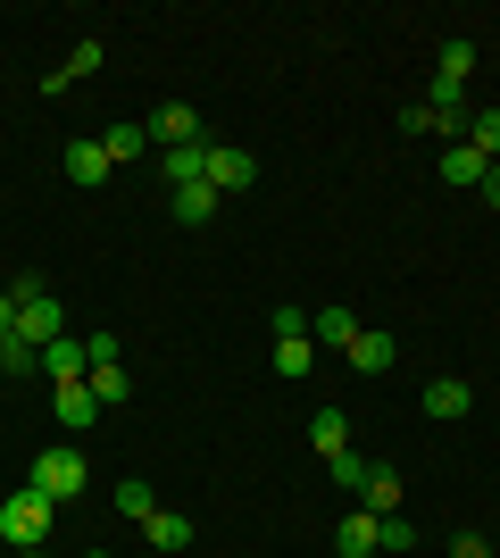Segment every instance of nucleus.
<instances>
[{"instance_id": "25", "label": "nucleus", "mask_w": 500, "mask_h": 558, "mask_svg": "<svg viewBox=\"0 0 500 558\" xmlns=\"http://www.w3.org/2000/svg\"><path fill=\"white\" fill-rule=\"evenodd\" d=\"M467 142H476L484 159L500 167V109H476V117H467Z\"/></svg>"}, {"instance_id": "16", "label": "nucleus", "mask_w": 500, "mask_h": 558, "mask_svg": "<svg viewBox=\"0 0 500 558\" xmlns=\"http://www.w3.org/2000/svg\"><path fill=\"white\" fill-rule=\"evenodd\" d=\"M309 442H317V459H342V450H351V417H342V409H317Z\"/></svg>"}, {"instance_id": "12", "label": "nucleus", "mask_w": 500, "mask_h": 558, "mask_svg": "<svg viewBox=\"0 0 500 558\" xmlns=\"http://www.w3.org/2000/svg\"><path fill=\"white\" fill-rule=\"evenodd\" d=\"M42 367H50V384H84V375H93V342H68V333H59V342L42 350Z\"/></svg>"}, {"instance_id": "6", "label": "nucleus", "mask_w": 500, "mask_h": 558, "mask_svg": "<svg viewBox=\"0 0 500 558\" xmlns=\"http://www.w3.org/2000/svg\"><path fill=\"white\" fill-rule=\"evenodd\" d=\"M467 117H476V100H467V93H459V84H434V93H426V125H434V134H467Z\"/></svg>"}, {"instance_id": "17", "label": "nucleus", "mask_w": 500, "mask_h": 558, "mask_svg": "<svg viewBox=\"0 0 500 558\" xmlns=\"http://www.w3.org/2000/svg\"><path fill=\"white\" fill-rule=\"evenodd\" d=\"M217 217V184L200 175V184H175V226H209Z\"/></svg>"}, {"instance_id": "19", "label": "nucleus", "mask_w": 500, "mask_h": 558, "mask_svg": "<svg viewBox=\"0 0 500 558\" xmlns=\"http://www.w3.org/2000/svg\"><path fill=\"white\" fill-rule=\"evenodd\" d=\"M309 367H317V342H309V333H276V375H292V384H301Z\"/></svg>"}, {"instance_id": "11", "label": "nucleus", "mask_w": 500, "mask_h": 558, "mask_svg": "<svg viewBox=\"0 0 500 558\" xmlns=\"http://www.w3.org/2000/svg\"><path fill=\"white\" fill-rule=\"evenodd\" d=\"M467 409H476V392H467L459 375H434V384H426V417H434V425H459Z\"/></svg>"}, {"instance_id": "31", "label": "nucleus", "mask_w": 500, "mask_h": 558, "mask_svg": "<svg viewBox=\"0 0 500 558\" xmlns=\"http://www.w3.org/2000/svg\"><path fill=\"white\" fill-rule=\"evenodd\" d=\"M451 558H492V542H476V534H459V542H451Z\"/></svg>"}, {"instance_id": "28", "label": "nucleus", "mask_w": 500, "mask_h": 558, "mask_svg": "<svg viewBox=\"0 0 500 558\" xmlns=\"http://www.w3.org/2000/svg\"><path fill=\"white\" fill-rule=\"evenodd\" d=\"M118 509L125 517H159V492H150V484H118Z\"/></svg>"}, {"instance_id": "20", "label": "nucleus", "mask_w": 500, "mask_h": 558, "mask_svg": "<svg viewBox=\"0 0 500 558\" xmlns=\"http://www.w3.org/2000/svg\"><path fill=\"white\" fill-rule=\"evenodd\" d=\"M143 534H150V550H192V517L159 509V517H143Z\"/></svg>"}, {"instance_id": "4", "label": "nucleus", "mask_w": 500, "mask_h": 558, "mask_svg": "<svg viewBox=\"0 0 500 558\" xmlns=\"http://www.w3.org/2000/svg\"><path fill=\"white\" fill-rule=\"evenodd\" d=\"M200 175H209L217 201H225V192H251L259 159H251V150H234V142H200Z\"/></svg>"}, {"instance_id": "18", "label": "nucleus", "mask_w": 500, "mask_h": 558, "mask_svg": "<svg viewBox=\"0 0 500 558\" xmlns=\"http://www.w3.org/2000/svg\"><path fill=\"white\" fill-rule=\"evenodd\" d=\"M309 342L351 350V342H358V317H351V308H317V317H309Z\"/></svg>"}, {"instance_id": "23", "label": "nucleus", "mask_w": 500, "mask_h": 558, "mask_svg": "<svg viewBox=\"0 0 500 558\" xmlns=\"http://www.w3.org/2000/svg\"><path fill=\"white\" fill-rule=\"evenodd\" d=\"M100 150H109V167H118V159H143V150H150V125H109Z\"/></svg>"}, {"instance_id": "21", "label": "nucleus", "mask_w": 500, "mask_h": 558, "mask_svg": "<svg viewBox=\"0 0 500 558\" xmlns=\"http://www.w3.org/2000/svg\"><path fill=\"white\" fill-rule=\"evenodd\" d=\"M467 75H476V43H442V59H434V84H459V93H467Z\"/></svg>"}, {"instance_id": "8", "label": "nucleus", "mask_w": 500, "mask_h": 558, "mask_svg": "<svg viewBox=\"0 0 500 558\" xmlns=\"http://www.w3.org/2000/svg\"><path fill=\"white\" fill-rule=\"evenodd\" d=\"M376 550H383V525L367 509H351L342 525H333V558H376Z\"/></svg>"}, {"instance_id": "26", "label": "nucleus", "mask_w": 500, "mask_h": 558, "mask_svg": "<svg viewBox=\"0 0 500 558\" xmlns=\"http://www.w3.org/2000/svg\"><path fill=\"white\" fill-rule=\"evenodd\" d=\"M159 175H167V192H175V184H200V150H167Z\"/></svg>"}, {"instance_id": "30", "label": "nucleus", "mask_w": 500, "mask_h": 558, "mask_svg": "<svg viewBox=\"0 0 500 558\" xmlns=\"http://www.w3.org/2000/svg\"><path fill=\"white\" fill-rule=\"evenodd\" d=\"M267 326H276V333H309V308H301V301H276V317H267Z\"/></svg>"}, {"instance_id": "14", "label": "nucleus", "mask_w": 500, "mask_h": 558, "mask_svg": "<svg viewBox=\"0 0 500 558\" xmlns=\"http://www.w3.org/2000/svg\"><path fill=\"white\" fill-rule=\"evenodd\" d=\"M401 500H408V492H401V475H392V466H376V475L358 484V509H367V517H401Z\"/></svg>"}, {"instance_id": "35", "label": "nucleus", "mask_w": 500, "mask_h": 558, "mask_svg": "<svg viewBox=\"0 0 500 558\" xmlns=\"http://www.w3.org/2000/svg\"><path fill=\"white\" fill-rule=\"evenodd\" d=\"M84 558H109V550H84Z\"/></svg>"}, {"instance_id": "9", "label": "nucleus", "mask_w": 500, "mask_h": 558, "mask_svg": "<svg viewBox=\"0 0 500 558\" xmlns=\"http://www.w3.org/2000/svg\"><path fill=\"white\" fill-rule=\"evenodd\" d=\"M17 342H34V350L59 342V292H42V301H17Z\"/></svg>"}, {"instance_id": "33", "label": "nucleus", "mask_w": 500, "mask_h": 558, "mask_svg": "<svg viewBox=\"0 0 500 558\" xmlns=\"http://www.w3.org/2000/svg\"><path fill=\"white\" fill-rule=\"evenodd\" d=\"M9 326H17V301H9V292H0V333H9Z\"/></svg>"}, {"instance_id": "10", "label": "nucleus", "mask_w": 500, "mask_h": 558, "mask_svg": "<svg viewBox=\"0 0 500 558\" xmlns=\"http://www.w3.org/2000/svg\"><path fill=\"white\" fill-rule=\"evenodd\" d=\"M484 175H492V159H484L476 142H451V150H442V184L451 192H476Z\"/></svg>"}, {"instance_id": "24", "label": "nucleus", "mask_w": 500, "mask_h": 558, "mask_svg": "<svg viewBox=\"0 0 500 558\" xmlns=\"http://www.w3.org/2000/svg\"><path fill=\"white\" fill-rule=\"evenodd\" d=\"M34 367H42V350L17 342V326H9V333H0V375H34Z\"/></svg>"}, {"instance_id": "22", "label": "nucleus", "mask_w": 500, "mask_h": 558, "mask_svg": "<svg viewBox=\"0 0 500 558\" xmlns=\"http://www.w3.org/2000/svg\"><path fill=\"white\" fill-rule=\"evenodd\" d=\"M50 392H59V425H93V417H109V409H100L84 384H50Z\"/></svg>"}, {"instance_id": "1", "label": "nucleus", "mask_w": 500, "mask_h": 558, "mask_svg": "<svg viewBox=\"0 0 500 558\" xmlns=\"http://www.w3.org/2000/svg\"><path fill=\"white\" fill-rule=\"evenodd\" d=\"M25 492H42L50 509H68V500L93 492V466H84V450H75V442H50L42 459H34V475H25Z\"/></svg>"}, {"instance_id": "2", "label": "nucleus", "mask_w": 500, "mask_h": 558, "mask_svg": "<svg viewBox=\"0 0 500 558\" xmlns=\"http://www.w3.org/2000/svg\"><path fill=\"white\" fill-rule=\"evenodd\" d=\"M50 500L42 492H9V500H0V542H9V550H42L50 542Z\"/></svg>"}, {"instance_id": "13", "label": "nucleus", "mask_w": 500, "mask_h": 558, "mask_svg": "<svg viewBox=\"0 0 500 558\" xmlns=\"http://www.w3.org/2000/svg\"><path fill=\"white\" fill-rule=\"evenodd\" d=\"M342 359H351L358 375H392V367H401V350H392V333H367V326H358V342L342 350Z\"/></svg>"}, {"instance_id": "7", "label": "nucleus", "mask_w": 500, "mask_h": 558, "mask_svg": "<svg viewBox=\"0 0 500 558\" xmlns=\"http://www.w3.org/2000/svg\"><path fill=\"white\" fill-rule=\"evenodd\" d=\"M59 167H68V184H109V150H100V134H84V142H68V150H59Z\"/></svg>"}, {"instance_id": "34", "label": "nucleus", "mask_w": 500, "mask_h": 558, "mask_svg": "<svg viewBox=\"0 0 500 558\" xmlns=\"http://www.w3.org/2000/svg\"><path fill=\"white\" fill-rule=\"evenodd\" d=\"M17 558H50V550H17Z\"/></svg>"}, {"instance_id": "27", "label": "nucleus", "mask_w": 500, "mask_h": 558, "mask_svg": "<svg viewBox=\"0 0 500 558\" xmlns=\"http://www.w3.org/2000/svg\"><path fill=\"white\" fill-rule=\"evenodd\" d=\"M326 475H333V484H342V492H358V484H367V475H376V466L358 459V450H342V459H326Z\"/></svg>"}, {"instance_id": "36", "label": "nucleus", "mask_w": 500, "mask_h": 558, "mask_svg": "<svg viewBox=\"0 0 500 558\" xmlns=\"http://www.w3.org/2000/svg\"><path fill=\"white\" fill-rule=\"evenodd\" d=\"M492 558H500V542H492Z\"/></svg>"}, {"instance_id": "32", "label": "nucleus", "mask_w": 500, "mask_h": 558, "mask_svg": "<svg viewBox=\"0 0 500 558\" xmlns=\"http://www.w3.org/2000/svg\"><path fill=\"white\" fill-rule=\"evenodd\" d=\"M476 192H484V209H500V167H492V175H484Z\"/></svg>"}, {"instance_id": "5", "label": "nucleus", "mask_w": 500, "mask_h": 558, "mask_svg": "<svg viewBox=\"0 0 500 558\" xmlns=\"http://www.w3.org/2000/svg\"><path fill=\"white\" fill-rule=\"evenodd\" d=\"M150 142H167V150H200V109H192V100H167V109L150 117Z\"/></svg>"}, {"instance_id": "29", "label": "nucleus", "mask_w": 500, "mask_h": 558, "mask_svg": "<svg viewBox=\"0 0 500 558\" xmlns=\"http://www.w3.org/2000/svg\"><path fill=\"white\" fill-rule=\"evenodd\" d=\"M383 525V550H417V525H408V517H376Z\"/></svg>"}, {"instance_id": "15", "label": "nucleus", "mask_w": 500, "mask_h": 558, "mask_svg": "<svg viewBox=\"0 0 500 558\" xmlns=\"http://www.w3.org/2000/svg\"><path fill=\"white\" fill-rule=\"evenodd\" d=\"M100 68H109V50H100V43H75V50H68V68H50V75H42V93H68L75 75H100Z\"/></svg>"}, {"instance_id": "3", "label": "nucleus", "mask_w": 500, "mask_h": 558, "mask_svg": "<svg viewBox=\"0 0 500 558\" xmlns=\"http://www.w3.org/2000/svg\"><path fill=\"white\" fill-rule=\"evenodd\" d=\"M84 392H93L100 409H125V400H134V375L118 367V333H100V342H93V375H84Z\"/></svg>"}]
</instances>
